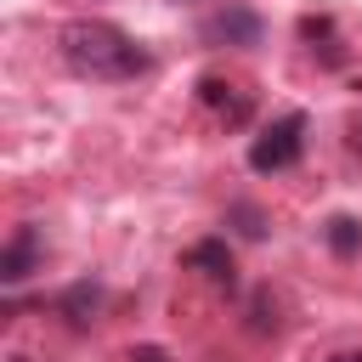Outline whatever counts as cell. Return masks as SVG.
I'll use <instances>...</instances> for the list:
<instances>
[{
    "label": "cell",
    "mask_w": 362,
    "mask_h": 362,
    "mask_svg": "<svg viewBox=\"0 0 362 362\" xmlns=\"http://www.w3.org/2000/svg\"><path fill=\"white\" fill-rule=\"evenodd\" d=\"M51 311H57L68 328H90V322H96V311H102V283H90V277L68 283V288L51 300Z\"/></svg>",
    "instance_id": "obj_7"
},
{
    "label": "cell",
    "mask_w": 362,
    "mask_h": 362,
    "mask_svg": "<svg viewBox=\"0 0 362 362\" xmlns=\"http://www.w3.org/2000/svg\"><path fill=\"white\" fill-rule=\"evenodd\" d=\"M322 243H328L334 260H356V255H362V221H356V215H328Z\"/></svg>",
    "instance_id": "obj_9"
},
{
    "label": "cell",
    "mask_w": 362,
    "mask_h": 362,
    "mask_svg": "<svg viewBox=\"0 0 362 362\" xmlns=\"http://www.w3.org/2000/svg\"><path fill=\"white\" fill-rule=\"evenodd\" d=\"M226 226H238V238H266L272 215H266L260 204H249V198H232V204H226Z\"/></svg>",
    "instance_id": "obj_10"
},
{
    "label": "cell",
    "mask_w": 362,
    "mask_h": 362,
    "mask_svg": "<svg viewBox=\"0 0 362 362\" xmlns=\"http://www.w3.org/2000/svg\"><path fill=\"white\" fill-rule=\"evenodd\" d=\"M57 57L74 79H90V85H124V79H141L153 68L147 45L130 40L119 23H102V17H79L57 34Z\"/></svg>",
    "instance_id": "obj_1"
},
{
    "label": "cell",
    "mask_w": 362,
    "mask_h": 362,
    "mask_svg": "<svg viewBox=\"0 0 362 362\" xmlns=\"http://www.w3.org/2000/svg\"><path fill=\"white\" fill-rule=\"evenodd\" d=\"M345 141H351V147H356V153H362V107H356V113H351V124H345Z\"/></svg>",
    "instance_id": "obj_12"
},
{
    "label": "cell",
    "mask_w": 362,
    "mask_h": 362,
    "mask_svg": "<svg viewBox=\"0 0 362 362\" xmlns=\"http://www.w3.org/2000/svg\"><path fill=\"white\" fill-rule=\"evenodd\" d=\"M328 362H362V351H334Z\"/></svg>",
    "instance_id": "obj_13"
},
{
    "label": "cell",
    "mask_w": 362,
    "mask_h": 362,
    "mask_svg": "<svg viewBox=\"0 0 362 362\" xmlns=\"http://www.w3.org/2000/svg\"><path fill=\"white\" fill-rule=\"evenodd\" d=\"M181 266H187V272H198V277H204V283H215V288H232V283H238V260H232L226 238H198V243L181 255Z\"/></svg>",
    "instance_id": "obj_5"
},
{
    "label": "cell",
    "mask_w": 362,
    "mask_h": 362,
    "mask_svg": "<svg viewBox=\"0 0 362 362\" xmlns=\"http://www.w3.org/2000/svg\"><path fill=\"white\" fill-rule=\"evenodd\" d=\"M198 40H204V45H232V51H249V45H260V40H266V23H260V11H255V6L226 0V6H215V11L198 23Z\"/></svg>",
    "instance_id": "obj_3"
},
{
    "label": "cell",
    "mask_w": 362,
    "mask_h": 362,
    "mask_svg": "<svg viewBox=\"0 0 362 362\" xmlns=\"http://www.w3.org/2000/svg\"><path fill=\"white\" fill-rule=\"evenodd\" d=\"M40 255H45V238H40V226H28V221H23V226L6 238V249H0V283H11V288H17V283L40 266Z\"/></svg>",
    "instance_id": "obj_6"
},
{
    "label": "cell",
    "mask_w": 362,
    "mask_h": 362,
    "mask_svg": "<svg viewBox=\"0 0 362 362\" xmlns=\"http://www.w3.org/2000/svg\"><path fill=\"white\" fill-rule=\"evenodd\" d=\"M305 113H283V119H272L255 141H249V170L255 175H277V170H294L300 164V153H305Z\"/></svg>",
    "instance_id": "obj_2"
},
{
    "label": "cell",
    "mask_w": 362,
    "mask_h": 362,
    "mask_svg": "<svg viewBox=\"0 0 362 362\" xmlns=\"http://www.w3.org/2000/svg\"><path fill=\"white\" fill-rule=\"evenodd\" d=\"M130 362H170V351H164V345H136Z\"/></svg>",
    "instance_id": "obj_11"
},
{
    "label": "cell",
    "mask_w": 362,
    "mask_h": 362,
    "mask_svg": "<svg viewBox=\"0 0 362 362\" xmlns=\"http://www.w3.org/2000/svg\"><path fill=\"white\" fill-rule=\"evenodd\" d=\"M300 40L311 45V57H322V68L345 62V45L334 40V17H300Z\"/></svg>",
    "instance_id": "obj_8"
},
{
    "label": "cell",
    "mask_w": 362,
    "mask_h": 362,
    "mask_svg": "<svg viewBox=\"0 0 362 362\" xmlns=\"http://www.w3.org/2000/svg\"><path fill=\"white\" fill-rule=\"evenodd\" d=\"M198 102H204L221 124H232V130H238V124H249V107H255V102H249V90H243V85H232V79H221V74H204V79H198Z\"/></svg>",
    "instance_id": "obj_4"
}]
</instances>
